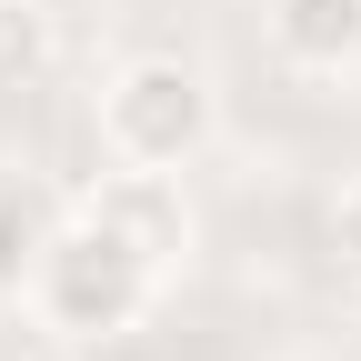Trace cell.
Listing matches in <instances>:
<instances>
[{
    "label": "cell",
    "mask_w": 361,
    "mask_h": 361,
    "mask_svg": "<svg viewBox=\"0 0 361 361\" xmlns=\"http://www.w3.org/2000/svg\"><path fill=\"white\" fill-rule=\"evenodd\" d=\"M51 11L40 0H0V90H40V71H51Z\"/></svg>",
    "instance_id": "5"
},
{
    "label": "cell",
    "mask_w": 361,
    "mask_h": 361,
    "mask_svg": "<svg viewBox=\"0 0 361 361\" xmlns=\"http://www.w3.org/2000/svg\"><path fill=\"white\" fill-rule=\"evenodd\" d=\"M271 61L301 80H351L361 71V0H271L261 11Z\"/></svg>",
    "instance_id": "4"
},
{
    "label": "cell",
    "mask_w": 361,
    "mask_h": 361,
    "mask_svg": "<svg viewBox=\"0 0 361 361\" xmlns=\"http://www.w3.org/2000/svg\"><path fill=\"white\" fill-rule=\"evenodd\" d=\"M322 241H331V261H341V281H361V171L331 191V211H322Z\"/></svg>",
    "instance_id": "6"
},
{
    "label": "cell",
    "mask_w": 361,
    "mask_h": 361,
    "mask_svg": "<svg viewBox=\"0 0 361 361\" xmlns=\"http://www.w3.org/2000/svg\"><path fill=\"white\" fill-rule=\"evenodd\" d=\"M20 311H30V331L40 341H71V351H111L121 331H141L151 322V301L171 291V271L130 241V231H111L101 211H90L80 191L40 221V241H30V261H20Z\"/></svg>",
    "instance_id": "1"
},
{
    "label": "cell",
    "mask_w": 361,
    "mask_h": 361,
    "mask_svg": "<svg viewBox=\"0 0 361 361\" xmlns=\"http://www.w3.org/2000/svg\"><path fill=\"white\" fill-rule=\"evenodd\" d=\"M211 71L180 61V51H141L101 80L90 101V130H101V161L121 171H191L211 151Z\"/></svg>",
    "instance_id": "2"
},
{
    "label": "cell",
    "mask_w": 361,
    "mask_h": 361,
    "mask_svg": "<svg viewBox=\"0 0 361 361\" xmlns=\"http://www.w3.org/2000/svg\"><path fill=\"white\" fill-rule=\"evenodd\" d=\"M30 361H90V351H71V341H40V351H30Z\"/></svg>",
    "instance_id": "7"
},
{
    "label": "cell",
    "mask_w": 361,
    "mask_h": 361,
    "mask_svg": "<svg viewBox=\"0 0 361 361\" xmlns=\"http://www.w3.org/2000/svg\"><path fill=\"white\" fill-rule=\"evenodd\" d=\"M80 201L111 221V231H130L161 271H180L191 261V191H180V171H121V161H101L80 180Z\"/></svg>",
    "instance_id": "3"
}]
</instances>
